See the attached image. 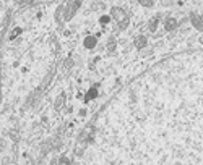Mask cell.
Instances as JSON below:
<instances>
[{
  "mask_svg": "<svg viewBox=\"0 0 203 165\" xmlns=\"http://www.w3.org/2000/svg\"><path fill=\"white\" fill-rule=\"evenodd\" d=\"M190 21L198 31H203V15H197V13H192L190 15Z\"/></svg>",
  "mask_w": 203,
  "mask_h": 165,
  "instance_id": "obj_2",
  "label": "cell"
},
{
  "mask_svg": "<svg viewBox=\"0 0 203 165\" xmlns=\"http://www.w3.org/2000/svg\"><path fill=\"white\" fill-rule=\"evenodd\" d=\"M145 45H146V37L145 36L135 37V47H137V49H143Z\"/></svg>",
  "mask_w": 203,
  "mask_h": 165,
  "instance_id": "obj_5",
  "label": "cell"
},
{
  "mask_svg": "<svg viewBox=\"0 0 203 165\" xmlns=\"http://www.w3.org/2000/svg\"><path fill=\"white\" fill-rule=\"evenodd\" d=\"M96 94H98V91H96V88H93V89H89L88 91V97H86V100H89V99H94L96 97Z\"/></svg>",
  "mask_w": 203,
  "mask_h": 165,
  "instance_id": "obj_9",
  "label": "cell"
},
{
  "mask_svg": "<svg viewBox=\"0 0 203 165\" xmlns=\"http://www.w3.org/2000/svg\"><path fill=\"white\" fill-rule=\"evenodd\" d=\"M138 5H143V7H153L154 2L153 0H138Z\"/></svg>",
  "mask_w": 203,
  "mask_h": 165,
  "instance_id": "obj_8",
  "label": "cell"
},
{
  "mask_svg": "<svg viewBox=\"0 0 203 165\" xmlns=\"http://www.w3.org/2000/svg\"><path fill=\"white\" fill-rule=\"evenodd\" d=\"M128 26V18H125V20H122L120 23H119V28L120 29H125V28Z\"/></svg>",
  "mask_w": 203,
  "mask_h": 165,
  "instance_id": "obj_11",
  "label": "cell"
},
{
  "mask_svg": "<svg viewBox=\"0 0 203 165\" xmlns=\"http://www.w3.org/2000/svg\"><path fill=\"white\" fill-rule=\"evenodd\" d=\"M177 28V20L176 18H166L164 21V29L166 31H174Z\"/></svg>",
  "mask_w": 203,
  "mask_h": 165,
  "instance_id": "obj_3",
  "label": "cell"
},
{
  "mask_svg": "<svg viewBox=\"0 0 203 165\" xmlns=\"http://www.w3.org/2000/svg\"><path fill=\"white\" fill-rule=\"evenodd\" d=\"M83 44H84V47H86V49H93L94 45H96V37H94V36H88V37H84Z\"/></svg>",
  "mask_w": 203,
  "mask_h": 165,
  "instance_id": "obj_4",
  "label": "cell"
},
{
  "mask_svg": "<svg viewBox=\"0 0 203 165\" xmlns=\"http://www.w3.org/2000/svg\"><path fill=\"white\" fill-rule=\"evenodd\" d=\"M99 21L103 23V24H107V23L111 21V16H106V15H104V16H101V20H99Z\"/></svg>",
  "mask_w": 203,
  "mask_h": 165,
  "instance_id": "obj_12",
  "label": "cell"
},
{
  "mask_svg": "<svg viewBox=\"0 0 203 165\" xmlns=\"http://www.w3.org/2000/svg\"><path fill=\"white\" fill-rule=\"evenodd\" d=\"M115 47V41H114V39H111V41H109V49H114Z\"/></svg>",
  "mask_w": 203,
  "mask_h": 165,
  "instance_id": "obj_14",
  "label": "cell"
},
{
  "mask_svg": "<svg viewBox=\"0 0 203 165\" xmlns=\"http://www.w3.org/2000/svg\"><path fill=\"white\" fill-rule=\"evenodd\" d=\"M60 165H68V159H67V157H62V160H60Z\"/></svg>",
  "mask_w": 203,
  "mask_h": 165,
  "instance_id": "obj_13",
  "label": "cell"
},
{
  "mask_svg": "<svg viewBox=\"0 0 203 165\" xmlns=\"http://www.w3.org/2000/svg\"><path fill=\"white\" fill-rule=\"evenodd\" d=\"M64 102H65V94L62 92L59 97H57V100H55V109L60 110V109H62V105H64Z\"/></svg>",
  "mask_w": 203,
  "mask_h": 165,
  "instance_id": "obj_6",
  "label": "cell"
},
{
  "mask_svg": "<svg viewBox=\"0 0 203 165\" xmlns=\"http://www.w3.org/2000/svg\"><path fill=\"white\" fill-rule=\"evenodd\" d=\"M20 34H21V28H15V29H13L12 32H10L8 39H10V41H13V39H15L16 36H20Z\"/></svg>",
  "mask_w": 203,
  "mask_h": 165,
  "instance_id": "obj_7",
  "label": "cell"
},
{
  "mask_svg": "<svg viewBox=\"0 0 203 165\" xmlns=\"http://www.w3.org/2000/svg\"><path fill=\"white\" fill-rule=\"evenodd\" d=\"M156 24H158V18H153V21H150L148 28H150V31H151V32L156 31Z\"/></svg>",
  "mask_w": 203,
  "mask_h": 165,
  "instance_id": "obj_10",
  "label": "cell"
},
{
  "mask_svg": "<svg viewBox=\"0 0 203 165\" xmlns=\"http://www.w3.org/2000/svg\"><path fill=\"white\" fill-rule=\"evenodd\" d=\"M111 15H112V18H114L115 21H122V20H125L127 18V15H125V10H122L120 7H114L111 10Z\"/></svg>",
  "mask_w": 203,
  "mask_h": 165,
  "instance_id": "obj_1",
  "label": "cell"
}]
</instances>
